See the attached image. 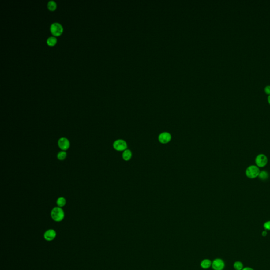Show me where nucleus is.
<instances>
[{
	"label": "nucleus",
	"instance_id": "obj_7",
	"mask_svg": "<svg viewBox=\"0 0 270 270\" xmlns=\"http://www.w3.org/2000/svg\"><path fill=\"white\" fill-rule=\"evenodd\" d=\"M50 31L53 35L59 36L62 32V27L59 23L54 22L51 25Z\"/></svg>",
	"mask_w": 270,
	"mask_h": 270
},
{
	"label": "nucleus",
	"instance_id": "obj_8",
	"mask_svg": "<svg viewBox=\"0 0 270 270\" xmlns=\"http://www.w3.org/2000/svg\"><path fill=\"white\" fill-rule=\"evenodd\" d=\"M57 236V232L53 229H49L44 233V238L47 241H53Z\"/></svg>",
	"mask_w": 270,
	"mask_h": 270
},
{
	"label": "nucleus",
	"instance_id": "obj_21",
	"mask_svg": "<svg viewBox=\"0 0 270 270\" xmlns=\"http://www.w3.org/2000/svg\"><path fill=\"white\" fill-rule=\"evenodd\" d=\"M254 270L253 268H250V267H245V268H243V270Z\"/></svg>",
	"mask_w": 270,
	"mask_h": 270
},
{
	"label": "nucleus",
	"instance_id": "obj_6",
	"mask_svg": "<svg viewBox=\"0 0 270 270\" xmlns=\"http://www.w3.org/2000/svg\"><path fill=\"white\" fill-rule=\"evenodd\" d=\"M212 267L214 270H223L225 268V262L222 259L217 258L212 262Z\"/></svg>",
	"mask_w": 270,
	"mask_h": 270
},
{
	"label": "nucleus",
	"instance_id": "obj_22",
	"mask_svg": "<svg viewBox=\"0 0 270 270\" xmlns=\"http://www.w3.org/2000/svg\"><path fill=\"white\" fill-rule=\"evenodd\" d=\"M268 103H270V95L268 97Z\"/></svg>",
	"mask_w": 270,
	"mask_h": 270
},
{
	"label": "nucleus",
	"instance_id": "obj_19",
	"mask_svg": "<svg viewBox=\"0 0 270 270\" xmlns=\"http://www.w3.org/2000/svg\"><path fill=\"white\" fill-rule=\"evenodd\" d=\"M265 92L270 95V85H268L265 87Z\"/></svg>",
	"mask_w": 270,
	"mask_h": 270
},
{
	"label": "nucleus",
	"instance_id": "obj_17",
	"mask_svg": "<svg viewBox=\"0 0 270 270\" xmlns=\"http://www.w3.org/2000/svg\"><path fill=\"white\" fill-rule=\"evenodd\" d=\"M56 41H57V39L55 37H53V36L49 37L47 40V42L48 45H49V46H53L56 43Z\"/></svg>",
	"mask_w": 270,
	"mask_h": 270
},
{
	"label": "nucleus",
	"instance_id": "obj_4",
	"mask_svg": "<svg viewBox=\"0 0 270 270\" xmlns=\"http://www.w3.org/2000/svg\"><path fill=\"white\" fill-rule=\"evenodd\" d=\"M268 157L264 154H259L255 158V163L258 167H264L268 164Z\"/></svg>",
	"mask_w": 270,
	"mask_h": 270
},
{
	"label": "nucleus",
	"instance_id": "obj_13",
	"mask_svg": "<svg viewBox=\"0 0 270 270\" xmlns=\"http://www.w3.org/2000/svg\"><path fill=\"white\" fill-rule=\"evenodd\" d=\"M67 152L66 151H63L61 150L60 152H58L57 154L58 159L59 160H65L66 157H67Z\"/></svg>",
	"mask_w": 270,
	"mask_h": 270
},
{
	"label": "nucleus",
	"instance_id": "obj_10",
	"mask_svg": "<svg viewBox=\"0 0 270 270\" xmlns=\"http://www.w3.org/2000/svg\"><path fill=\"white\" fill-rule=\"evenodd\" d=\"M212 262L209 259H204L201 263V266L203 269H208L212 266Z\"/></svg>",
	"mask_w": 270,
	"mask_h": 270
},
{
	"label": "nucleus",
	"instance_id": "obj_14",
	"mask_svg": "<svg viewBox=\"0 0 270 270\" xmlns=\"http://www.w3.org/2000/svg\"><path fill=\"white\" fill-rule=\"evenodd\" d=\"M233 267L235 270H242L244 268L243 264L241 261H238L234 262Z\"/></svg>",
	"mask_w": 270,
	"mask_h": 270
},
{
	"label": "nucleus",
	"instance_id": "obj_15",
	"mask_svg": "<svg viewBox=\"0 0 270 270\" xmlns=\"http://www.w3.org/2000/svg\"><path fill=\"white\" fill-rule=\"evenodd\" d=\"M258 177L260 178V179L262 180V181L266 180V179L268 178V173L267 171H260Z\"/></svg>",
	"mask_w": 270,
	"mask_h": 270
},
{
	"label": "nucleus",
	"instance_id": "obj_2",
	"mask_svg": "<svg viewBox=\"0 0 270 270\" xmlns=\"http://www.w3.org/2000/svg\"><path fill=\"white\" fill-rule=\"evenodd\" d=\"M260 172V169L257 165H251L247 168L246 174L248 178L253 179L259 176Z\"/></svg>",
	"mask_w": 270,
	"mask_h": 270
},
{
	"label": "nucleus",
	"instance_id": "obj_18",
	"mask_svg": "<svg viewBox=\"0 0 270 270\" xmlns=\"http://www.w3.org/2000/svg\"><path fill=\"white\" fill-rule=\"evenodd\" d=\"M263 227L265 230L270 231V221H267L264 223Z\"/></svg>",
	"mask_w": 270,
	"mask_h": 270
},
{
	"label": "nucleus",
	"instance_id": "obj_9",
	"mask_svg": "<svg viewBox=\"0 0 270 270\" xmlns=\"http://www.w3.org/2000/svg\"><path fill=\"white\" fill-rule=\"evenodd\" d=\"M171 139V135L168 133H166V132H164V133H160L158 137V140L159 141L160 143L164 144L169 143Z\"/></svg>",
	"mask_w": 270,
	"mask_h": 270
},
{
	"label": "nucleus",
	"instance_id": "obj_1",
	"mask_svg": "<svg viewBox=\"0 0 270 270\" xmlns=\"http://www.w3.org/2000/svg\"><path fill=\"white\" fill-rule=\"evenodd\" d=\"M65 212L62 208L58 206L55 207L52 209L51 212V217L53 221L60 222L62 221L65 218Z\"/></svg>",
	"mask_w": 270,
	"mask_h": 270
},
{
	"label": "nucleus",
	"instance_id": "obj_20",
	"mask_svg": "<svg viewBox=\"0 0 270 270\" xmlns=\"http://www.w3.org/2000/svg\"><path fill=\"white\" fill-rule=\"evenodd\" d=\"M267 234H268V233H267V231H266V230L263 231L262 233V235L263 237L266 236V235H267Z\"/></svg>",
	"mask_w": 270,
	"mask_h": 270
},
{
	"label": "nucleus",
	"instance_id": "obj_3",
	"mask_svg": "<svg viewBox=\"0 0 270 270\" xmlns=\"http://www.w3.org/2000/svg\"><path fill=\"white\" fill-rule=\"evenodd\" d=\"M113 147L117 151H125L127 148V144L125 141L122 139H118L114 141Z\"/></svg>",
	"mask_w": 270,
	"mask_h": 270
},
{
	"label": "nucleus",
	"instance_id": "obj_12",
	"mask_svg": "<svg viewBox=\"0 0 270 270\" xmlns=\"http://www.w3.org/2000/svg\"><path fill=\"white\" fill-rule=\"evenodd\" d=\"M56 203H57L58 206L59 208H63L66 204V200L63 197H60L57 200Z\"/></svg>",
	"mask_w": 270,
	"mask_h": 270
},
{
	"label": "nucleus",
	"instance_id": "obj_16",
	"mask_svg": "<svg viewBox=\"0 0 270 270\" xmlns=\"http://www.w3.org/2000/svg\"><path fill=\"white\" fill-rule=\"evenodd\" d=\"M48 8L50 10H51V11L54 10L56 8L55 2L52 0L49 1L48 3Z\"/></svg>",
	"mask_w": 270,
	"mask_h": 270
},
{
	"label": "nucleus",
	"instance_id": "obj_11",
	"mask_svg": "<svg viewBox=\"0 0 270 270\" xmlns=\"http://www.w3.org/2000/svg\"><path fill=\"white\" fill-rule=\"evenodd\" d=\"M132 157V152L129 149H126L122 153V158L125 161H128L131 159Z\"/></svg>",
	"mask_w": 270,
	"mask_h": 270
},
{
	"label": "nucleus",
	"instance_id": "obj_5",
	"mask_svg": "<svg viewBox=\"0 0 270 270\" xmlns=\"http://www.w3.org/2000/svg\"><path fill=\"white\" fill-rule=\"evenodd\" d=\"M58 145L59 148L63 151H66L70 147V143L68 139L65 137H61L58 140Z\"/></svg>",
	"mask_w": 270,
	"mask_h": 270
}]
</instances>
